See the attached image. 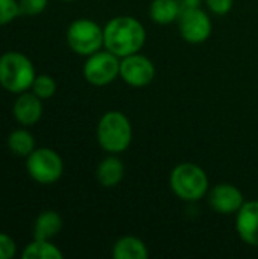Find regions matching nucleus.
Wrapping results in <instances>:
<instances>
[{
  "mask_svg": "<svg viewBox=\"0 0 258 259\" xmlns=\"http://www.w3.org/2000/svg\"><path fill=\"white\" fill-rule=\"evenodd\" d=\"M62 229V217L56 211L41 212L33 223V238L50 240L55 238Z\"/></svg>",
  "mask_w": 258,
  "mask_h": 259,
  "instance_id": "nucleus-14",
  "label": "nucleus"
},
{
  "mask_svg": "<svg viewBox=\"0 0 258 259\" xmlns=\"http://www.w3.org/2000/svg\"><path fill=\"white\" fill-rule=\"evenodd\" d=\"M208 9L216 15H225L231 11L234 0H205Z\"/></svg>",
  "mask_w": 258,
  "mask_h": 259,
  "instance_id": "nucleus-23",
  "label": "nucleus"
},
{
  "mask_svg": "<svg viewBox=\"0 0 258 259\" xmlns=\"http://www.w3.org/2000/svg\"><path fill=\"white\" fill-rule=\"evenodd\" d=\"M12 114L21 126H32L38 123L43 115V100L35 93L24 91L15 99Z\"/></svg>",
  "mask_w": 258,
  "mask_h": 259,
  "instance_id": "nucleus-12",
  "label": "nucleus"
},
{
  "mask_svg": "<svg viewBox=\"0 0 258 259\" xmlns=\"http://www.w3.org/2000/svg\"><path fill=\"white\" fill-rule=\"evenodd\" d=\"M201 0H184V8H193V6H199Z\"/></svg>",
  "mask_w": 258,
  "mask_h": 259,
  "instance_id": "nucleus-24",
  "label": "nucleus"
},
{
  "mask_svg": "<svg viewBox=\"0 0 258 259\" xmlns=\"http://www.w3.org/2000/svg\"><path fill=\"white\" fill-rule=\"evenodd\" d=\"M123 176H125V165L114 155L105 158L97 165V170H96V178L99 184L105 188L117 187L123 181Z\"/></svg>",
  "mask_w": 258,
  "mask_h": 259,
  "instance_id": "nucleus-13",
  "label": "nucleus"
},
{
  "mask_svg": "<svg viewBox=\"0 0 258 259\" xmlns=\"http://www.w3.org/2000/svg\"><path fill=\"white\" fill-rule=\"evenodd\" d=\"M170 188L184 202H198L208 193L210 181L204 168L193 162L178 164L170 173Z\"/></svg>",
  "mask_w": 258,
  "mask_h": 259,
  "instance_id": "nucleus-4",
  "label": "nucleus"
},
{
  "mask_svg": "<svg viewBox=\"0 0 258 259\" xmlns=\"http://www.w3.org/2000/svg\"><path fill=\"white\" fill-rule=\"evenodd\" d=\"M20 15L18 0H0V26L12 23Z\"/></svg>",
  "mask_w": 258,
  "mask_h": 259,
  "instance_id": "nucleus-20",
  "label": "nucleus"
},
{
  "mask_svg": "<svg viewBox=\"0 0 258 259\" xmlns=\"http://www.w3.org/2000/svg\"><path fill=\"white\" fill-rule=\"evenodd\" d=\"M178 27L181 36L190 44H202L211 35V18L199 6L182 8L178 17Z\"/></svg>",
  "mask_w": 258,
  "mask_h": 259,
  "instance_id": "nucleus-8",
  "label": "nucleus"
},
{
  "mask_svg": "<svg viewBox=\"0 0 258 259\" xmlns=\"http://www.w3.org/2000/svg\"><path fill=\"white\" fill-rule=\"evenodd\" d=\"M179 12L181 8L176 0H154L149 8L151 18L157 24H170L178 20Z\"/></svg>",
  "mask_w": 258,
  "mask_h": 259,
  "instance_id": "nucleus-16",
  "label": "nucleus"
},
{
  "mask_svg": "<svg viewBox=\"0 0 258 259\" xmlns=\"http://www.w3.org/2000/svg\"><path fill=\"white\" fill-rule=\"evenodd\" d=\"M62 2H75V0H62Z\"/></svg>",
  "mask_w": 258,
  "mask_h": 259,
  "instance_id": "nucleus-25",
  "label": "nucleus"
},
{
  "mask_svg": "<svg viewBox=\"0 0 258 259\" xmlns=\"http://www.w3.org/2000/svg\"><path fill=\"white\" fill-rule=\"evenodd\" d=\"M32 93H35L41 100L53 97L56 93V82L49 74H36L33 83H32Z\"/></svg>",
  "mask_w": 258,
  "mask_h": 259,
  "instance_id": "nucleus-19",
  "label": "nucleus"
},
{
  "mask_svg": "<svg viewBox=\"0 0 258 259\" xmlns=\"http://www.w3.org/2000/svg\"><path fill=\"white\" fill-rule=\"evenodd\" d=\"M84 77L94 87H105L120 76V58L108 50H99L90 56L84 64Z\"/></svg>",
  "mask_w": 258,
  "mask_h": 259,
  "instance_id": "nucleus-7",
  "label": "nucleus"
},
{
  "mask_svg": "<svg viewBox=\"0 0 258 259\" xmlns=\"http://www.w3.org/2000/svg\"><path fill=\"white\" fill-rule=\"evenodd\" d=\"M120 77L134 88L149 85L155 77L154 62L140 53H134L120 59Z\"/></svg>",
  "mask_w": 258,
  "mask_h": 259,
  "instance_id": "nucleus-9",
  "label": "nucleus"
},
{
  "mask_svg": "<svg viewBox=\"0 0 258 259\" xmlns=\"http://www.w3.org/2000/svg\"><path fill=\"white\" fill-rule=\"evenodd\" d=\"M36 77L32 61L20 52H6L0 56V87L12 94L32 88Z\"/></svg>",
  "mask_w": 258,
  "mask_h": 259,
  "instance_id": "nucleus-2",
  "label": "nucleus"
},
{
  "mask_svg": "<svg viewBox=\"0 0 258 259\" xmlns=\"http://www.w3.org/2000/svg\"><path fill=\"white\" fill-rule=\"evenodd\" d=\"M26 171L38 184L50 185L61 179L64 173L62 158L49 147L33 149L26 158Z\"/></svg>",
  "mask_w": 258,
  "mask_h": 259,
  "instance_id": "nucleus-6",
  "label": "nucleus"
},
{
  "mask_svg": "<svg viewBox=\"0 0 258 259\" xmlns=\"http://www.w3.org/2000/svg\"><path fill=\"white\" fill-rule=\"evenodd\" d=\"M47 3L49 0H18L20 15H27V17L40 15L47 8Z\"/></svg>",
  "mask_w": 258,
  "mask_h": 259,
  "instance_id": "nucleus-21",
  "label": "nucleus"
},
{
  "mask_svg": "<svg viewBox=\"0 0 258 259\" xmlns=\"http://www.w3.org/2000/svg\"><path fill=\"white\" fill-rule=\"evenodd\" d=\"M208 202L210 206L224 215L237 214L239 209L246 202L242 191L233 184H217L208 191Z\"/></svg>",
  "mask_w": 258,
  "mask_h": 259,
  "instance_id": "nucleus-10",
  "label": "nucleus"
},
{
  "mask_svg": "<svg viewBox=\"0 0 258 259\" xmlns=\"http://www.w3.org/2000/svg\"><path fill=\"white\" fill-rule=\"evenodd\" d=\"M113 256L114 259H146L149 256V252L140 238L134 235H125L116 241L113 247Z\"/></svg>",
  "mask_w": 258,
  "mask_h": 259,
  "instance_id": "nucleus-15",
  "label": "nucleus"
},
{
  "mask_svg": "<svg viewBox=\"0 0 258 259\" xmlns=\"http://www.w3.org/2000/svg\"><path fill=\"white\" fill-rule=\"evenodd\" d=\"M23 259H62V252L50 241V240H36L33 238L32 243H29L23 252Z\"/></svg>",
  "mask_w": 258,
  "mask_h": 259,
  "instance_id": "nucleus-17",
  "label": "nucleus"
},
{
  "mask_svg": "<svg viewBox=\"0 0 258 259\" xmlns=\"http://www.w3.org/2000/svg\"><path fill=\"white\" fill-rule=\"evenodd\" d=\"M17 255V244L8 235L0 232V259H12Z\"/></svg>",
  "mask_w": 258,
  "mask_h": 259,
  "instance_id": "nucleus-22",
  "label": "nucleus"
},
{
  "mask_svg": "<svg viewBox=\"0 0 258 259\" xmlns=\"http://www.w3.org/2000/svg\"><path fill=\"white\" fill-rule=\"evenodd\" d=\"M146 42L144 26L131 15H119L103 27V46L120 59L138 53Z\"/></svg>",
  "mask_w": 258,
  "mask_h": 259,
  "instance_id": "nucleus-1",
  "label": "nucleus"
},
{
  "mask_svg": "<svg viewBox=\"0 0 258 259\" xmlns=\"http://www.w3.org/2000/svg\"><path fill=\"white\" fill-rule=\"evenodd\" d=\"M97 143L109 155L125 152L132 141V126L129 118L120 111L105 112L97 123Z\"/></svg>",
  "mask_w": 258,
  "mask_h": 259,
  "instance_id": "nucleus-3",
  "label": "nucleus"
},
{
  "mask_svg": "<svg viewBox=\"0 0 258 259\" xmlns=\"http://www.w3.org/2000/svg\"><path fill=\"white\" fill-rule=\"evenodd\" d=\"M8 147L14 155L27 158L35 149V138L27 129H15L8 137Z\"/></svg>",
  "mask_w": 258,
  "mask_h": 259,
  "instance_id": "nucleus-18",
  "label": "nucleus"
},
{
  "mask_svg": "<svg viewBox=\"0 0 258 259\" xmlns=\"http://www.w3.org/2000/svg\"><path fill=\"white\" fill-rule=\"evenodd\" d=\"M67 44L81 56H90L103 46V27L90 18H78L67 27Z\"/></svg>",
  "mask_w": 258,
  "mask_h": 259,
  "instance_id": "nucleus-5",
  "label": "nucleus"
},
{
  "mask_svg": "<svg viewBox=\"0 0 258 259\" xmlns=\"http://www.w3.org/2000/svg\"><path fill=\"white\" fill-rule=\"evenodd\" d=\"M236 215V229L240 240L258 247V200L245 202Z\"/></svg>",
  "mask_w": 258,
  "mask_h": 259,
  "instance_id": "nucleus-11",
  "label": "nucleus"
}]
</instances>
